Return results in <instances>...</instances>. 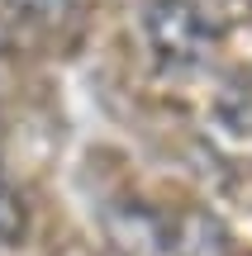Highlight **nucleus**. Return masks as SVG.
<instances>
[{
	"label": "nucleus",
	"mask_w": 252,
	"mask_h": 256,
	"mask_svg": "<svg viewBox=\"0 0 252 256\" xmlns=\"http://www.w3.org/2000/svg\"><path fill=\"white\" fill-rule=\"evenodd\" d=\"M5 10H15L19 19L29 24H43V28H57L76 14V0H0Z\"/></svg>",
	"instance_id": "obj_3"
},
{
	"label": "nucleus",
	"mask_w": 252,
	"mask_h": 256,
	"mask_svg": "<svg viewBox=\"0 0 252 256\" xmlns=\"http://www.w3.org/2000/svg\"><path fill=\"white\" fill-rule=\"evenodd\" d=\"M143 38L152 57L171 72L205 66L219 48V24L200 0H148L143 5Z\"/></svg>",
	"instance_id": "obj_1"
},
{
	"label": "nucleus",
	"mask_w": 252,
	"mask_h": 256,
	"mask_svg": "<svg viewBox=\"0 0 252 256\" xmlns=\"http://www.w3.org/2000/svg\"><path fill=\"white\" fill-rule=\"evenodd\" d=\"M29 232V209L19 200V190L10 185V176L0 171V247H19Z\"/></svg>",
	"instance_id": "obj_2"
}]
</instances>
